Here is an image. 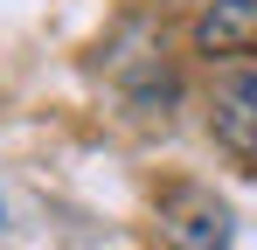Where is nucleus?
Here are the masks:
<instances>
[{
  "label": "nucleus",
  "mask_w": 257,
  "mask_h": 250,
  "mask_svg": "<svg viewBox=\"0 0 257 250\" xmlns=\"http://www.w3.org/2000/svg\"><path fill=\"white\" fill-rule=\"evenodd\" d=\"M167 236H174V250H222L229 208L209 202V195H181V202L167 208Z\"/></svg>",
  "instance_id": "obj_3"
},
{
  "label": "nucleus",
  "mask_w": 257,
  "mask_h": 250,
  "mask_svg": "<svg viewBox=\"0 0 257 250\" xmlns=\"http://www.w3.org/2000/svg\"><path fill=\"white\" fill-rule=\"evenodd\" d=\"M209 132L236 153V160H257V63H250V70H229V77L215 83Z\"/></svg>",
  "instance_id": "obj_1"
},
{
  "label": "nucleus",
  "mask_w": 257,
  "mask_h": 250,
  "mask_svg": "<svg viewBox=\"0 0 257 250\" xmlns=\"http://www.w3.org/2000/svg\"><path fill=\"white\" fill-rule=\"evenodd\" d=\"M195 42L209 56H250L257 49V0H215L195 21Z\"/></svg>",
  "instance_id": "obj_2"
}]
</instances>
